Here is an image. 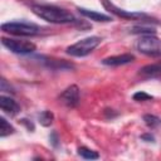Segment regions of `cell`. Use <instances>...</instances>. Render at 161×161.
I'll use <instances>...</instances> for the list:
<instances>
[{"label":"cell","mask_w":161,"mask_h":161,"mask_svg":"<svg viewBox=\"0 0 161 161\" xmlns=\"http://www.w3.org/2000/svg\"><path fill=\"white\" fill-rule=\"evenodd\" d=\"M133 99L137 101V102H142V101H150L152 99V96L147 94L146 92H137L133 94Z\"/></svg>","instance_id":"obj_18"},{"label":"cell","mask_w":161,"mask_h":161,"mask_svg":"<svg viewBox=\"0 0 161 161\" xmlns=\"http://www.w3.org/2000/svg\"><path fill=\"white\" fill-rule=\"evenodd\" d=\"M14 131H15L14 127L4 117H1L0 118V137H6V136L14 133Z\"/></svg>","instance_id":"obj_14"},{"label":"cell","mask_w":161,"mask_h":161,"mask_svg":"<svg viewBox=\"0 0 161 161\" xmlns=\"http://www.w3.org/2000/svg\"><path fill=\"white\" fill-rule=\"evenodd\" d=\"M131 33L141 34V35H148V34H155L156 30L153 28H150V26H142V25L140 26V25H137V26H133L131 29Z\"/></svg>","instance_id":"obj_17"},{"label":"cell","mask_w":161,"mask_h":161,"mask_svg":"<svg viewBox=\"0 0 161 161\" xmlns=\"http://www.w3.org/2000/svg\"><path fill=\"white\" fill-rule=\"evenodd\" d=\"M59 99L62 101L63 104H65L67 107L69 108H73L78 104L79 102V88L77 86H69L67 89H64L60 96H59Z\"/></svg>","instance_id":"obj_7"},{"label":"cell","mask_w":161,"mask_h":161,"mask_svg":"<svg viewBox=\"0 0 161 161\" xmlns=\"http://www.w3.org/2000/svg\"><path fill=\"white\" fill-rule=\"evenodd\" d=\"M135 60V55L131 53H125V54H119V55H112L108 58H104L102 60V64L104 65H109V67H117V65H123V64H128L132 63Z\"/></svg>","instance_id":"obj_9"},{"label":"cell","mask_w":161,"mask_h":161,"mask_svg":"<svg viewBox=\"0 0 161 161\" xmlns=\"http://www.w3.org/2000/svg\"><path fill=\"white\" fill-rule=\"evenodd\" d=\"M140 75L143 78H156L161 75V62L145 65L140 69Z\"/></svg>","instance_id":"obj_12"},{"label":"cell","mask_w":161,"mask_h":161,"mask_svg":"<svg viewBox=\"0 0 161 161\" xmlns=\"http://www.w3.org/2000/svg\"><path fill=\"white\" fill-rule=\"evenodd\" d=\"M137 50L148 57H161V39L155 34L141 35L137 42Z\"/></svg>","instance_id":"obj_4"},{"label":"cell","mask_w":161,"mask_h":161,"mask_svg":"<svg viewBox=\"0 0 161 161\" xmlns=\"http://www.w3.org/2000/svg\"><path fill=\"white\" fill-rule=\"evenodd\" d=\"M0 89H1V92H11V93H14L13 88L10 87V84H8L6 79H4V78H1V84H0Z\"/></svg>","instance_id":"obj_19"},{"label":"cell","mask_w":161,"mask_h":161,"mask_svg":"<svg viewBox=\"0 0 161 161\" xmlns=\"http://www.w3.org/2000/svg\"><path fill=\"white\" fill-rule=\"evenodd\" d=\"M143 121H145L146 126H148L150 128H156V127L161 126V118H158L155 114H145Z\"/></svg>","instance_id":"obj_16"},{"label":"cell","mask_w":161,"mask_h":161,"mask_svg":"<svg viewBox=\"0 0 161 161\" xmlns=\"http://www.w3.org/2000/svg\"><path fill=\"white\" fill-rule=\"evenodd\" d=\"M102 4L103 6L112 14L119 16V18H123V19H131V20H137V19H145L147 18L146 14L143 13H138V11H127V10H123V9H119L117 8L114 4H112L109 0H102Z\"/></svg>","instance_id":"obj_6"},{"label":"cell","mask_w":161,"mask_h":161,"mask_svg":"<svg viewBox=\"0 0 161 161\" xmlns=\"http://www.w3.org/2000/svg\"><path fill=\"white\" fill-rule=\"evenodd\" d=\"M38 119H39V122H40V125H42V126L48 127V126H50V125L53 123L54 114H53L50 111H43V112H40V113H39Z\"/></svg>","instance_id":"obj_13"},{"label":"cell","mask_w":161,"mask_h":161,"mask_svg":"<svg viewBox=\"0 0 161 161\" xmlns=\"http://www.w3.org/2000/svg\"><path fill=\"white\" fill-rule=\"evenodd\" d=\"M0 107L1 111L9 116H15L20 112V106L16 103V101L6 96H0Z\"/></svg>","instance_id":"obj_10"},{"label":"cell","mask_w":161,"mask_h":161,"mask_svg":"<svg viewBox=\"0 0 161 161\" xmlns=\"http://www.w3.org/2000/svg\"><path fill=\"white\" fill-rule=\"evenodd\" d=\"M3 45L9 49L13 53L16 54H29L33 53L36 47L30 40H23V39H13V38H1Z\"/></svg>","instance_id":"obj_5"},{"label":"cell","mask_w":161,"mask_h":161,"mask_svg":"<svg viewBox=\"0 0 161 161\" xmlns=\"http://www.w3.org/2000/svg\"><path fill=\"white\" fill-rule=\"evenodd\" d=\"M78 11H79L83 16H86V18H88V19H91V20H94V21L108 23V21L112 20L111 16H108V15H106V14H102V13H98V11H94V10H89V9H84V8H78Z\"/></svg>","instance_id":"obj_11"},{"label":"cell","mask_w":161,"mask_h":161,"mask_svg":"<svg viewBox=\"0 0 161 161\" xmlns=\"http://www.w3.org/2000/svg\"><path fill=\"white\" fill-rule=\"evenodd\" d=\"M36 59H39V62H42L48 68L55 69V70H65V69L74 68V65L72 63H68L64 59H55V58H49V57H43V55L36 57Z\"/></svg>","instance_id":"obj_8"},{"label":"cell","mask_w":161,"mask_h":161,"mask_svg":"<svg viewBox=\"0 0 161 161\" xmlns=\"http://www.w3.org/2000/svg\"><path fill=\"white\" fill-rule=\"evenodd\" d=\"M49 140H50V143H52L54 147L58 146V136H57L55 132H52V135L49 136Z\"/></svg>","instance_id":"obj_20"},{"label":"cell","mask_w":161,"mask_h":161,"mask_svg":"<svg viewBox=\"0 0 161 161\" xmlns=\"http://www.w3.org/2000/svg\"><path fill=\"white\" fill-rule=\"evenodd\" d=\"M101 40L102 39L99 36H88V38L80 39L79 42L67 48V54L72 57H86L101 44Z\"/></svg>","instance_id":"obj_3"},{"label":"cell","mask_w":161,"mask_h":161,"mask_svg":"<svg viewBox=\"0 0 161 161\" xmlns=\"http://www.w3.org/2000/svg\"><path fill=\"white\" fill-rule=\"evenodd\" d=\"M21 123L25 125L29 131H34V125H33L31 122H28V119H21Z\"/></svg>","instance_id":"obj_22"},{"label":"cell","mask_w":161,"mask_h":161,"mask_svg":"<svg viewBox=\"0 0 161 161\" xmlns=\"http://www.w3.org/2000/svg\"><path fill=\"white\" fill-rule=\"evenodd\" d=\"M33 13L39 16L40 19L53 23V24H69V23H75L77 19L74 15L62 8L54 6V5H33L31 6Z\"/></svg>","instance_id":"obj_1"},{"label":"cell","mask_w":161,"mask_h":161,"mask_svg":"<svg viewBox=\"0 0 161 161\" xmlns=\"http://www.w3.org/2000/svg\"><path fill=\"white\" fill-rule=\"evenodd\" d=\"M1 30L19 36H34V35H39L43 28L36 24L26 23V21H9L1 24Z\"/></svg>","instance_id":"obj_2"},{"label":"cell","mask_w":161,"mask_h":161,"mask_svg":"<svg viewBox=\"0 0 161 161\" xmlns=\"http://www.w3.org/2000/svg\"><path fill=\"white\" fill-rule=\"evenodd\" d=\"M141 138H142L143 141H147V142H153V141H155V138H153V136H152L151 133H145V135L141 136Z\"/></svg>","instance_id":"obj_21"},{"label":"cell","mask_w":161,"mask_h":161,"mask_svg":"<svg viewBox=\"0 0 161 161\" xmlns=\"http://www.w3.org/2000/svg\"><path fill=\"white\" fill-rule=\"evenodd\" d=\"M78 155L82 156V157L86 158V160H97V158L99 157L98 152H96V151H93V150H89V148H87V147H79V148H78Z\"/></svg>","instance_id":"obj_15"}]
</instances>
